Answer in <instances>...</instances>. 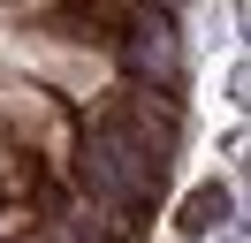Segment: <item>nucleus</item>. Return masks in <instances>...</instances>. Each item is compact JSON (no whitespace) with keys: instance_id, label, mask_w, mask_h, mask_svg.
Returning <instances> with one entry per match:
<instances>
[{"instance_id":"1","label":"nucleus","mask_w":251,"mask_h":243,"mask_svg":"<svg viewBox=\"0 0 251 243\" xmlns=\"http://www.w3.org/2000/svg\"><path fill=\"white\" fill-rule=\"evenodd\" d=\"M0 129H16L23 145L38 152V167H46L53 182H69V160H76V106H69L61 91H46L38 76L8 69V61H0Z\"/></svg>"},{"instance_id":"2","label":"nucleus","mask_w":251,"mask_h":243,"mask_svg":"<svg viewBox=\"0 0 251 243\" xmlns=\"http://www.w3.org/2000/svg\"><path fill=\"white\" fill-rule=\"evenodd\" d=\"M114 69L122 76H152V84H183V38H175V15L152 8L114 38Z\"/></svg>"},{"instance_id":"3","label":"nucleus","mask_w":251,"mask_h":243,"mask_svg":"<svg viewBox=\"0 0 251 243\" xmlns=\"http://www.w3.org/2000/svg\"><path fill=\"white\" fill-rule=\"evenodd\" d=\"M46 182H53V175L38 167V152L23 145L16 129H0V197H38Z\"/></svg>"},{"instance_id":"4","label":"nucleus","mask_w":251,"mask_h":243,"mask_svg":"<svg viewBox=\"0 0 251 243\" xmlns=\"http://www.w3.org/2000/svg\"><path fill=\"white\" fill-rule=\"evenodd\" d=\"M228 213H236V205H228V190H221V182H205V190H190V197H183L175 228H183V236H213Z\"/></svg>"}]
</instances>
